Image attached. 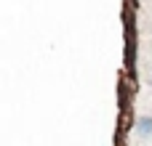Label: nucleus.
<instances>
[{"label": "nucleus", "instance_id": "nucleus-2", "mask_svg": "<svg viewBox=\"0 0 152 146\" xmlns=\"http://www.w3.org/2000/svg\"><path fill=\"white\" fill-rule=\"evenodd\" d=\"M147 85H150V88H152V61H150V64H147Z\"/></svg>", "mask_w": 152, "mask_h": 146}, {"label": "nucleus", "instance_id": "nucleus-1", "mask_svg": "<svg viewBox=\"0 0 152 146\" xmlns=\"http://www.w3.org/2000/svg\"><path fill=\"white\" fill-rule=\"evenodd\" d=\"M134 133H136L142 141L152 144V114H139V117L134 120Z\"/></svg>", "mask_w": 152, "mask_h": 146}, {"label": "nucleus", "instance_id": "nucleus-3", "mask_svg": "<svg viewBox=\"0 0 152 146\" xmlns=\"http://www.w3.org/2000/svg\"><path fill=\"white\" fill-rule=\"evenodd\" d=\"M136 3H139V0H131V5H136Z\"/></svg>", "mask_w": 152, "mask_h": 146}]
</instances>
